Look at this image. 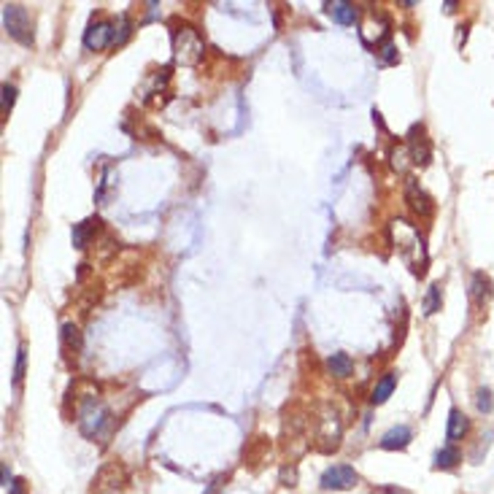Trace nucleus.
Returning a JSON list of instances; mask_svg holds the SVG:
<instances>
[{
    "label": "nucleus",
    "instance_id": "nucleus-26",
    "mask_svg": "<svg viewBox=\"0 0 494 494\" xmlns=\"http://www.w3.org/2000/svg\"><path fill=\"white\" fill-rule=\"evenodd\" d=\"M281 481H284V486H294V481H297L294 467H284V470H281Z\"/></svg>",
    "mask_w": 494,
    "mask_h": 494
},
{
    "label": "nucleus",
    "instance_id": "nucleus-17",
    "mask_svg": "<svg viewBox=\"0 0 494 494\" xmlns=\"http://www.w3.org/2000/svg\"><path fill=\"white\" fill-rule=\"evenodd\" d=\"M459 462H462V451H459L456 446H443L440 451L435 454L433 467L435 470H451V467H456Z\"/></svg>",
    "mask_w": 494,
    "mask_h": 494
},
{
    "label": "nucleus",
    "instance_id": "nucleus-13",
    "mask_svg": "<svg viewBox=\"0 0 494 494\" xmlns=\"http://www.w3.org/2000/svg\"><path fill=\"white\" fill-rule=\"evenodd\" d=\"M467 433H470V419L459 411V408H451V411H449V424H446V435H449L451 446L456 440H462Z\"/></svg>",
    "mask_w": 494,
    "mask_h": 494
},
{
    "label": "nucleus",
    "instance_id": "nucleus-25",
    "mask_svg": "<svg viewBox=\"0 0 494 494\" xmlns=\"http://www.w3.org/2000/svg\"><path fill=\"white\" fill-rule=\"evenodd\" d=\"M24 359H27V351L20 349L17 351V368H14V381H17V384L24 378Z\"/></svg>",
    "mask_w": 494,
    "mask_h": 494
},
{
    "label": "nucleus",
    "instance_id": "nucleus-9",
    "mask_svg": "<svg viewBox=\"0 0 494 494\" xmlns=\"http://www.w3.org/2000/svg\"><path fill=\"white\" fill-rule=\"evenodd\" d=\"M408 157L419 167L430 165V160H433V144L424 133V124H413L411 133H408Z\"/></svg>",
    "mask_w": 494,
    "mask_h": 494
},
{
    "label": "nucleus",
    "instance_id": "nucleus-29",
    "mask_svg": "<svg viewBox=\"0 0 494 494\" xmlns=\"http://www.w3.org/2000/svg\"><path fill=\"white\" fill-rule=\"evenodd\" d=\"M381 494H400V492H391V489H387V492H381Z\"/></svg>",
    "mask_w": 494,
    "mask_h": 494
},
{
    "label": "nucleus",
    "instance_id": "nucleus-4",
    "mask_svg": "<svg viewBox=\"0 0 494 494\" xmlns=\"http://www.w3.org/2000/svg\"><path fill=\"white\" fill-rule=\"evenodd\" d=\"M340 435H343L340 413L332 405H322L316 413V449L324 454L335 451L340 446Z\"/></svg>",
    "mask_w": 494,
    "mask_h": 494
},
{
    "label": "nucleus",
    "instance_id": "nucleus-19",
    "mask_svg": "<svg viewBox=\"0 0 494 494\" xmlns=\"http://www.w3.org/2000/svg\"><path fill=\"white\" fill-rule=\"evenodd\" d=\"M60 338H62V346L68 351H79L82 349V332L73 322H65L60 329Z\"/></svg>",
    "mask_w": 494,
    "mask_h": 494
},
{
    "label": "nucleus",
    "instance_id": "nucleus-5",
    "mask_svg": "<svg viewBox=\"0 0 494 494\" xmlns=\"http://www.w3.org/2000/svg\"><path fill=\"white\" fill-rule=\"evenodd\" d=\"M127 484H130L127 467H124L119 459H111V462H105L103 467L98 470V475L92 478L89 494H124Z\"/></svg>",
    "mask_w": 494,
    "mask_h": 494
},
{
    "label": "nucleus",
    "instance_id": "nucleus-21",
    "mask_svg": "<svg viewBox=\"0 0 494 494\" xmlns=\"http://www.w3.org/2000/svg\"><path fill=\"white\" fill-rule=\"evenodd\" d=\"M475 405H478V411H481V413L492 411V389L481 387V389H478V394H475Z\"/></svg>",
    "mask_w": 494,
    "mask_h": 494
},
{
    "label": "nucleus",
    "instance_id": "nucleus-14",
    "mask_svg": "<svg viewBox=\"0 0 494 494\" xmlns=\"http://www.w3.org/2000/svg\"><path fill=\"white\" fill-rule=\"evenodd\" d=\"M324 8H327V14L338 22V24H354V22H357V8H354V3L332 0V3L324 6Z\"/></svg>",
    "mask_w": 494,
    "mask_h": 494
},
{
    "label": "nucleus",
    "instance_id": "nucleus-8",
    "mask_svg": "<svg viewBox=\"0 0 494 494\" xmlns=\"http://www.w3.org/2000/svg\"><path fill=\"white\" fill-rule=\"evenodd\" d=\"M114 38H117V30L105 20L89 22L87 30H84V46L89 52H103L105 46H114Z\"/></svg>",
    "mask_w": 494,
    "mask_h": 494
},
{
    "label": "nucleus",
    "instance_id": "nucleus-3",
    "mask_svg": "<svg viewBox=\"0 0 494 494\" xmlns=\"http://www.w3.org/2000/svg\"><path fill=\"white\" fill-rule=\"evenodd\" d=\"M76 421H79V430H82L84 437H100L105 427H108V421H111V413L105 408L103 403H100V397L98 394H87L82 397V403H79V416H76Z\"/></svg>",
    "mask_w": 494,
    "mask_h": 494
},
{
    "label": "nucleus",
    "instance_id": "nucleus-24",
    "mask_svg": "<svg viewBox=\"0 0 494 494\" xmlns=\"http://www.w3.org/2000/svg\"><path fill=\"white\" fill-rule=\"evenodd\" d=\"M127 38H130V20L122 17V20H119V36L114 38V46H122Z\"/></svg>",
    "mask_w": 494,
    "mask_h": 494
},
{
    "label": "nucleus",
    "instance_id": "nucleus-7",
    "mask_svg": "<svg viewBox=\"0 0 494 494\" xmlns=\"http://www.w3.org/2000/svg\"><path fill=\"white\" fill-rule=\"evenodd\" d=\"M359 475L351 465H332L322 473V489L324 492H343V489H351L357 486Z\"/></svg>",
    "mask_w": 494,
    "mask_h": 494
},
{
    "label": "nucleus",
    "instance_id": "nucleus-1",
    "mask_svg": "<svg viewBox=\"0 0 494 494\" xmlns=\"http://www.w3.org/2000/svg\"><path fill=\"white\" fill-rule=\"evenodd\" d=\"M394 232H400L397 235V248H400V254H403V260L411 265V270L421 278L424 276V270H427V248H424V238L419 235V230L408 222H394Z\"/></svg>",
    "mask_w": 494,
    "mask_h": 494
},
{
    "label": "nucleus",
    "instance_id": "nucleus-23",
    "mask_svg": "<svg viewBox=\"0 0 494 494\" xmlns=\"http://www.w3.org/2000/svg\"><path fill=\"white\" fill-rule=\"evenodd\" d=\"M378 57H381L384 65H397V62H400V54H397V49H394L391 43H387V46L381 49V54H378Z\"/></svg>",
    "mask_w": 494,
    "mask_h": 494
},
{
    "label": "nucleus",
    "instance_id": "nucleus-28",
    "mask_svg": "<svg viewBox=\"0 0 494 494\" xmlns=\"http://www.w3.org/2000/svg\"><path fill=\"white\" fill-rule=\"evenodd\" d=\"M8 481H11V473H8V467H6V465H3V486H11V484H8Z\"/></svg>",
    "mask_w": 494,
    "mask_h": 494
},
{
    "label": "nucleus",
    "instance_id": "nucleus-10",
    "mask_svg": "<svg viewBox=\"0 0 494 494\" xmlns=\"http://www.w3.org/2000/svg\"><path fill=\"white\" fill-rule=\"evenodd\" d=\"M405 203H408V208H411L416 216H433L435 211V203L433 197L419 186V181L416 179H405Z\"/></svg>",
    "mask_w": 494,
    "mask_h": 494
},
{
    "label": "nucleus",
    "instance_id": "nucleus-12",
    "mask_svg": "<svg viewBox=\"0 0 494 494\" xmlns=\"http://www.w3.org/2000/svg\"><path fill=\"white\" fill-rule=\"evenodd\" d=\"M411 427H405V424H397V427H391L389 433H384L381 437V449H387V451H403L408 443H411Z\"/></svg>",
    "mask_w": 494,
    "mask_h": 494
},
{
    "label": "nucleus",
    "instance_id": "nucleus-2",
    "mask_svg": "<svg viewBox=\"0 0 494 494\" xmlns=\"http://www.w3.org/2000/svg\"><path fill=\"white\" fill-rule=\"evenodd\" d=\"M206 54V41L195 24H179L173 30V60L184 68H195Z\"/></svg>",
    "mask_w": 494,
    "mask_h": 494
},
{
    "label": "nucleus",
    "instance_id": "nucleus-22",
    "mask_svg": "<svg viewBox=\"0 0 494 494\" xmlns=\"http://www.w3.org/2000/svg\"><path fill=\"white\" fill-rule=\"evenodd\" d=\"M14 100H17V87L14 84H3V114L6 117L14 108Z\"/></svg>",
    "mask_w": 494,
    "mask_h": 494
},
{
    "label": "nucleus",
    "instance_id": "nucleus-16",
    "mask_svg": "<svg viewBox=\"0 0 494 494\" xmlns=\"http://www.w3.org/2000/svg\"><path fill=\"white\" fill-rule=\"evenodd\" d=\"M327 368L335 378H349L351 373H354V359H351L349 354L338 351V354H332L327 359Z\"/></svg>",
    "mask_w": 494,
    "mask_h": 494
},
{
    "label": "nucleus",
    "instance_id": "nucleus-27",
    "mask_svg": "<svg viewBox=\"0 0 494 494\" xmlns=\"http://www.w3.org/2000/svg\"><path fill=\"white\" fill-rule=\"evenodd\" d=\"M8 494H27L24 478H14V481H11V486H8Z\"/></svg>",
    "mask_w": 494,
    "mask_h": 494
},
{
    "label": "nucleus",
    "instance_id": "nucleus-18",
    "mask_svg": "<svg viewBox=\"0 0 494 494\" xmlns=\"http://www.w3.org/2000/svg\"><path fill=\"white\" fill-rule=\"evenodd\" d=\"M394 387H397V373H387L378 384H375V389H373L370 394V403L373 405H381V403H387L391 397V391H394Z\"/></svg>",
    "mask_w": 494,
    "mask_h": 494
},
{
    "label": "nucleus",
    "instance_id": "nucleus-20",
    "mask_svg": "<svg viewBox=\"0 0 494 494\" xmlns=\"http://www.w3.org/2000/svg\"><path fill=\"white\" fill-rule=\"evenodd\" d=\"M440 306H443V287H440V284H433L430 292H427V297H424V313L433 316V313L440 310Z\"/></svg>",
    "mask_w": 494,
    "mask_h": 494
},
{
    "label": "nucleus",
    "instance_id": "nucleus-11",
    "mask_svg": "<svg viewBox=\"0 0 494 494\" xmlns=\"http://www.w3.org/2000/svg\"><path fill=\"white\" fill-rule=\"evenodd\" d=\"M100 232V219L98 216H92V219H84L79 225H73V232H70V238H73V246L76 248H87L92 241H95V235Z\"/></svg>",
    "mask_w": 494,
    "mask_h": 494
},
{
    "label": "nucleus",
    "instance_id": "nucleus-6",
    "mask_svg": "<svg viewBox=\"0 0 494 494\" xmlns=\"http://www.w3.org/2000/svg\"><path fill=\"white\" fill-rule=\"evenodd\" d=\"M3 27L14 41L24 43V46L33 43V22H30V14L24 11V6L6 3L3 6Z\"/></svg>",
    "mask_w": 494,
    "mask_h": 494
},
{
    "label": "nucleus",
    "instance_id": "nucleus-15",
    "mask_svg": "<svg viewBox=\"0 0 494 494\" xmlns=\"http://www.w3.org/2000/svg\"><path fill=\"white\" fill-rule=\"evenodd\" d=\"M492 281H489V276H484V273H473V278H470V297H473L475 306H484L489 297H492Z\"/></svg>",
    "mask_w": 494,
    "mask_h": 494
}]
</instances>
